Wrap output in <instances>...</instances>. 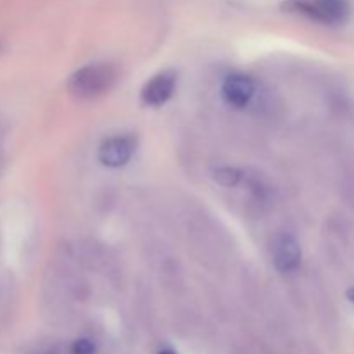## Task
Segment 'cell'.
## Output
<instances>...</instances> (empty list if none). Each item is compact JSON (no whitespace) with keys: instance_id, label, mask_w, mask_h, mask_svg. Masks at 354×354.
I'll list each match as a JSON object with an SVG mask.
<instances>
[{"instance_id":"7a4b0ae2","label":"cell","mask_w":354,"mask_h":354,"mask_svg":"<svg viewBox=\"0 0 354 354\" xmlns=\"http://www.w3.org/2000/svg\"><path fill=\"white\" fill-rule=\"evenodd\" d=\"M282 10L322 24H341L349 14L346 0H286Z\"/></svg>"},{"instance_id":"6da1fadb","label":"cell","mask_w":354,"mask_h":354,"mask_svg":"<svg viewBox=\"0 0 354 354\" xmlns=\"http://www.w3.org/2000/svg\"><path fill=\"white\" fill-rule=\"evenodd\" d=\"M116 78L118 73L113 64H86L69 76L68 90L78 99H97L113 88Z\"/></svg>"},{"instance_id":"52a82bcc","label":"cell","mask_w":354,"mask_h":354,"mask_svg":"<svg viewBox=\"0 0 354 354\" xmlns=\"http://www.w3.org/2000/svg\"><path fill=\"white\" fill-rule=\"evenodd\" d=\"M244 171L239 168H234V166H221V168H216L213 171V180L221 187H237L239 183L244 180Z\"/></svg>"},{"instance_id":"8992f818","label":"cell","mask_w":354,"mask_h":354,"mask_svg":"<svg viewBox=\"0 0 354 354\" xmlns=\"http://www.w3.org/2000/svg\"><path fill=\"white\" fill-rule=\"evenodd\" d=\"M256 93V85L249 76L235 73V75L227 76L221 83V97L225 102L235 109H244L249 106Z\"/></svg>"},{"instance_id":"3957f363","label":"cell","mask_w":354,"mask_h":354,"mask_svg":"<svg viewBox=\"0 0 354 354\" xmlns=\"http://www.w3.org/2000/svg\"><path fill=\"white\" fill-rule=\"evenodd\" d=\"M137 151V137L133 135H114L100 144L97 158L107 168H121L128 165Z\"/></svg>"},{"instance_id":"5b68a950","label":"cell","mask_w":354,"mask_h":354,"mask_svg":"<svg viewBox=\"0 0 354 354\" xmlns=\"http://www.w3.org/2000/svg\"><path fill=\"white\" fill-rule=\"evenodd\" d=\"M272 259L279 272H294L301 265V259H303V251H301L299 242L292 235H277L272 242Z\"/></svg>"},{"instance_id":"ba28073f","label":"cell","mask_w":354,"mask_h":354,"mask_svg":"<svg viewBox=\"0 0 354 354\" xmlns=\"http://www.w3.org/2000/svg\"><path fill=\"white\" fill-rule=\"evenodd\" d=\"M346 297H348V299L351 301V303L354 304V286H353V287H349L348 292H346Z\"/></svg>"},{"instance_id":"277c9868","label":"cell","mask_w":354,"mask_h":354,"mask_svg":"<svg viewBox=\"0 0 354 354\" xmlns=\"http://www.w3.org/2000/svg\"><path fill=\"white\" fill-rule=\"evenodd\" d=\"M176 88V73L168 69L149 78L140 90V99L145 106L159 107L168 102Z\"/></svg>"}]
</instances>
